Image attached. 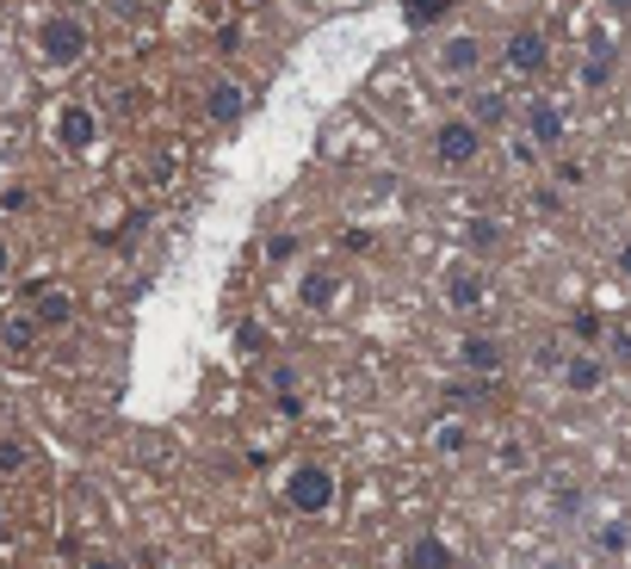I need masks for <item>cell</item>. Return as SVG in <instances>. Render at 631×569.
Masks as SVG:
<instances>
[{
    "label": "cell",
    "mask_w": 631,
    "mask_h": 569,
    "mask_svg": "<svg viewBox=\"0 0 631 569\" xmlns=\"http://www.w3.org/2000/svg\"><path fill=\"white\" fill-rule=\"evenodd\" d=\"M286 501L298 513H310V520L328 513L335 508V471H328V464H298V471L286 476Z\"/></svg>",
    "instance_id": "6da1fadb"
},
{
    "label": "cell",
    "mask_w": 631,
    "mask_h": 569,
    "mask_svg": "<svg viewBox=\"0 0 631 569\" xmlns=\"http://www.w3.org/2000/svg\"><path fill=\"white\" fill-rule=\"evenodd\" d=\"M38 50H44V62H50V69H75V62L87 57V25H81V20H69V13H57V20H44V32H38Z\"/></svg>",
    "instance_id": "7a4b0ae2"
},
{
    "label": "cell",
    "mask_w": 631,
    "mask_h": 569,
    "mask_svg": "<svg viewBox=\"0 0 631 569\" xmlns=\"http://www.w3.org/2000/svg\"><path fill=\"white\" fill-rule=\"evenodd\" d=\"M434 149H440L446 168H471L483 155V124H471V118H446L440 131H434Z\"/></svg>",
    "instance_id": "3957f363"
},
{
    "label": "cell",
    "mask_w": 631,
    "mask_h": 569,
    "mask_svg": "<svg viewBox=\"0 0 631 569\" xmlns=\"http://www.w3.org/2000/svg\"><path fill=\"white\" fill-rule=\"evenodd\" d=\"M508 69H514V75H545V69H551V44H545V32H538V25H520L514 38H508Z\"/></svg>",
    "instance_id": "277c9868"
},
{
    "label": "cell",
    "mask_w": 631,
    "mask_h": 569,
    "mask_svg": "<svg viewBox=\"0 0 631 569\" xmlns=\"http://www.w3.org/2000/svg\"><path fill=\"white\" fill-rule=\"evenodd\" d=\"M563 136H570L563 106H557V99H533V106H526V143H533V149H563Z\"/></svg>",
    "instance_id": "5b68a950"
},
{
    "label": "cell",
    "mask_w": 631,
    "mask_h": 569,
    "mask_svg": "<svg viewBox=\"0 0 631 569\" xmlns=\"http://www.w3.org/2000/svg\"><path fill=\"white\" fill-rule=\"evenodd\" d=\"M57 143L62 149H94L99 143V112L94 106H81V99H69V106H62V118H57Z\"/></svg>",
    "instance_id": "8992f818"
},
{
    "label": "cell",
    "mask_w": 631,
    "mask_h": 569,
    "mask_svg": "<svg viewBox=\"0 0 631 569\" xmlns=\"http://www.w3.org/2000/svg\"><path fill=\"white\" fill-rule=\"evenodd\" d=\"M446 304L459 310V316L483 310V304H489V279H483L477 266H452V273H446Z\"/></svg>",
    "instance_id": "52a82bcc"
},
{
    "label": "cell",
    "mask_w": 631,
    "mask_h": 569,
    "mask_svg": "<svg viewBox=\"0 0 631 569\" xmlns=\"http://www.w3.org/2000/svg\"><path fill=\"white\" fill-rule=\"evenodd\" d=\"M477 69H483V38L459 32V38L440 44V75H446V81H471Z\"/></svg>",
    "instance_id": "ba28073f"
},
{
    "label": "cell",
    "mask_w": 631,
    "mask_h": 569,
    "mask_svg": "<svg viewBox=\"0 0 631 569\" xmlns=\"http://www.w3.org/2000/svg\"><path fill=\"white\" fill-rule=\"evenodd\" d=\"M459 365L477 372V378H501L508 353H501V341H489V335H471V341H459Z\"/></svg>",
    "instance_id": "9c48e42d"
},
{
    "label": "cell",
    "mask_w": 631,
    "mask_h": 569,
    "mask_svg": "<svg viewBox=\"0 0 631 569\" xmlns=\"http://www.w3.org/2000/svg\"><path fill=\"white\" fill-rule=\"evenodd\" d=\"M600 384H607L600 353H570V360H563V390H570V397H594Z\"/></svg>",
    "instance_id": "30bf717a"
},
{
    "label": "cell",
    "mask_w": 631,
    "mask_h": 569,
    "mask_svg": "<svg viewBox=\"0 0 631 569\" xmlns=\"http://www.w3.org/2000/svg\"><path fill=\"white\" fill-rule=\"evenodd\" d=\"M335 298H341V279H335L328 266H310L304 279H298V304L316 310V316H323V310H335Z\"/></svg>",
    "instance_id": "8fae6325"
},
{
    "label": "cell",
    "mask_w": 631,
    "mask_h": 569,
    "mask_svg": "<svg viewBox=\"0 0 631 569\" xmlns=\"http://www.w3.org/2000/svg\"><path fill=\"white\" fill-rule=\"evenodd\" d=\"M38 335H44V323L38 316H32V310H13V316H7V323H0V347H7V353H38Z\"/></svg>",
    "instance_id": "7c38bea8"
},
{
    "label": "cell",
    "mask_w": 631,
    "mask_h": 569,
    "mask_svg": "<svg viewBox=\"0 0 631 569\" xmlns=\"http://www.w3.org/2000/svg\"><path fill=\"white\" fill-rule=\"evenodd\" d=\"M402 569H459V550L427 532V538H415V545L402 550Z\"/></svg>",
    "instance_id": "4fadbf2b"
},
{
    "label": "cell",
    "mask_w": 631,
    "mask_h": 569,
    "mask_svg": "<svg viewBox=\"0 0 631 569\" xmlns=\"http://www.w3.org/2000/svg\"><path fill=\"white\" fill-rule=\"evenodd\" d=\"M242 106H248V94H242L235 81H217V87H210V99H205V118H210V124H235V118H242Z\"/></svg>",
    "instance_id": "5bb4252c"
},
{
    "label": "cell",
    "mask_w": 631,
    "mask_h": 569,
    "mask_svg": "<svg viewBox=\"0 0 631 569\" xmlns=\"http://www.w3.org/2000/svg\"><path fill=\"white\" fill-rule=\"evenodd\" d=\"M32 316H38L44 328H62L69 316H75V298H69V291H50V284H38V291H32Z\"/></svg>",
    "instance_id": "9a60e30c"
},
{
    "label": "cell",
    "mask_w": 631,
    "mask_h": 569,
    "mask_svg": "<svg viewBox=\"0 0 631 569\" xmlns=\"http://www.w3.org/2000/svg\"><path fill=\"white\" fill-rule=\"evenodd\" d=\"M427 446H434V452H464V446H471V427H464L459 415L434 421V427H427Z\"/></svg>",
    "instance_id": "2e32d148"
},
{
    "label": "cell",
    "mask_w": 631,
    "mask_h": 569,
    "mask_svg": "<svg viewBox=\"0 0 631 569\" xmlns=\"http://www.w3.org/2000/svg\"><path fill=\"white\" fill-rule=\"evenodd\" d=\"M489 384H496V378H477V372H471V378L446 384V402H452V409H477V402L489 397Z\"/></svg>",
    "instance_id": "e0dca14e"
},
{
    "label": "cell",
    "mask_w": 631,
    "mask_h": 569,
    "mask_svg": "<svg viewBox=\"0 0 631 569\" xmlns=\"http://www.w3.org/2000/svg\"><path fill=\"white\" fill-rule=\"evenodd\" d=\"M594 550H600V557H626V550H631V526H626V520L594 526Z\"/></svg>",
    "instance_id": "ac0fdd59"
},
{
    "label": "cell",
    "mask_w": 631,
    "mask_h": 569,
    "mask_svg": "<svg viewBox=\"0 0 631 569\" xmlns=\"http://www.w3.org/2000/svg\"><path fill=\"white\" fill-rule=\"evenodd\" d=\"M25 464H32L25 439H20V434H0V483H7V476H20Z\"/></svg>",
    "instance_id": "d6986e66"
},
{
    "label": "cell",
    "mask_w": 631,
    "mask_h": 569,
    "mask_svg": "<svg viewBox=\"0 0 631 569\" xmlns=\"http://www.w3.org/2000/svg\"><path fill=\"white\" fill-rule=\"evenodd\" d=\"M464 242L477 247V254H489V247H496V242H501V223H496V217H477V223L464 229Z\"/></svg>",
    "instance_id": "ffe728a7"
},
{
    "label": "cell",
    "mask_w": 631,
    "mask_h": 569,
    "mask_svg": "<svg viewBox=\"0 0 631 569\" xmlns=\"http://www.w3.org/2000/svg\"><path fill=\"white\" fill-rule=\"evenodd\" d=\"M272 397H279V409H298V372H291V365H279V372H272Z\"/></svg>",
    "instance_id": "44dd1931"
},
{
    "label": "cell",
    "mask_w": 631,
    "mask_h": 569,
    "mask_svg": "<svg viewBox=\"0 0 631 569\" xmlns=\"http://www.w3.org/2000/svg\"><path fill=\"white\" fill-rule=\"evenodd\" d=\"M173 173H180V155H173V149H161V155L149 161V168H143V180H149V186H168Z\"/></svg>",
    "instance_id": "7402d4cb"
},
{
    "label": "cell",
    "mask_w": 631,
    "mask_h": 569,
    "mask_svg": "<svg viewBox=\"0 0 631 569\" xmlns=\"http://www.w3.org/2000/svg\"><path fill=\"white\" fill-rule=\"evenodd\" d=\"M607 75H612V50H600V57L582 62V81H588V87H607Z\"/></svg>",
    "instance_id": "603a6c76"
},
{
    "label": "cell",
    "mask_w": 631,
    "mask_h": 569,
    "mask_svg": "<svg viewBox=\"0 0 631 569\" xmlns=\"http://www.w3.org/2000/svg\"><path fill=\"white\" fill-rule=\"evenodd\" d=\"M235 347H242V353H267V328L242 323V328H235Z\"/></svg>",
    "instance_id": "cb8c5ba5"
},
{
    "label": "cell",
    "mask_w": 631,
    "mask_h": 569,
    "mask_svg": "<svg viewBox=\"0 0 631 569\" xmlns=\"http://www.w3.org/2000/svg\"><path fill=\"white\" fill-rule=\"evenodd\" d=\"M446 7H459V0H409V20H415V25H427L434 13H446Z\"/></svg>",
    "instance_id": "d4e9b609"
},
{
    "label": "cell",
    "mask_w": 631,
    "mask_h": 569,
    "mask_svg": "<svg viewBox=\"0 0 631 569\" xmlns=\"http://www.w3.org/2000/svg\"><path fill=\"white\" fill-rule=\"evenodd\" d=\"M501 112H508V106H501V94H483V99H477V118H471V124H501Z\"/></svg>",
    "instance_id": "484cf974"
},
{
    "label": "cell",
    "mask_w": 631,
    "mask_h": 569,
    "mask_svg": "<svg viewBox=\"0 0 631 569\" xmlns=\"http://www.w3.org/2000/svg\"><path fill=\"white\" fill-rule=\"evenodd\" d=\"M575 341H600V316H594V310H582V316H575Z\"/></svg>",
    "instance_id": "4316f807"
},
{
    "label": "cell",
    "mask_w": 631,
    "mask_h": 569,
    "mask_svg": "<svg viewBox=\"0 0 631 569\" xmlns=\"http://www.w3.org/2000/svg\"><path fill=\"white\" fill-rule=\"evenodd\" d=\"M582 508V489H557V513H575Z\"/></svg>",
    "instance_id": "83f0119b"
},
{
    "label": "cell",
    "mask_w": 631,
    "mask_h": 569,
    "mask_svg": "<svg viewBox=\"0 0 631 569\" xmlns=\"http://www.w3.org/2000/svg\"><path fill=\"white\" fill-rule=\"evenodd\" d=\"M7 273H13V247L0 242V279H7Z\"/></svg>",
    "instance_id": "f1b7e54d"
},
{
    "label": "cell",
    "mask_w": 631,
    "mask_h": 569,
    "mask_svg": "<svg viewBox=\"0 0 631 569\" xmlns=\"http://www.w3.org/2000/svg\"><path fill=\"white\" fill-rule=\"evenodd\" d=\"M619 273H626V279H631V242L619 247Z\"/></svg>",
    "instance_id": "f546056e"
},
{
    "label": "cell",
    "mask_w": 631,
    "mask_h": 569,
    "mask_svg": "<svg viewBox=\"0 0 631 569\" xmlns=\"http://www.w3.org/2000/svg\"><path fill=\"white\" fill-rule=\"evenodd\" d=\"M87 569H118L112 557H87Z\"/></svg>",
    "instance_id": "4dcf8cb0"
},
{
    "label": "cell",
    "mask_w": 631,
    "mask_h": 569,
    "mask_svg": "<svg viewBox=\"0 0 631 569\" xmlns=\"http://www.w3.org/2000/svg\"><path fill=\"white\" fill-rule=\"evenodd\" d=\"M7 532H13V520H7V508H0V538H7Z\"/></svg>",
    "instance_id": "1f68e13d"
},
{
    "label": "cell",
    "mask_w": 631,
    "mask_h": 569,
    "mask_svg": "<svg viewBox=\"0 0 631 569\" xmlns=\"http://www.w3.org/2000/svg\"><path fill=\"white\" fill-rule=\"evenodd\" d=\"M612 13H631V0H612Z\"/></svg>",
    "instance_id": "d6a6232c"
},
{
    "label": "cell",
    "mask_w": 631,
    "mask_h": 569,
    "mask_svg": "<svg viewBox=\"0 0 631 569\" xmlns=\"http://www.w3.org/2000/svg\"><path fill=\"white\" fill-rule=\"evenodd\" d=\"M533 569H557V564H533Z\"/></svg>",
    "instance_id": "836d02e7"
}]
</instances>
